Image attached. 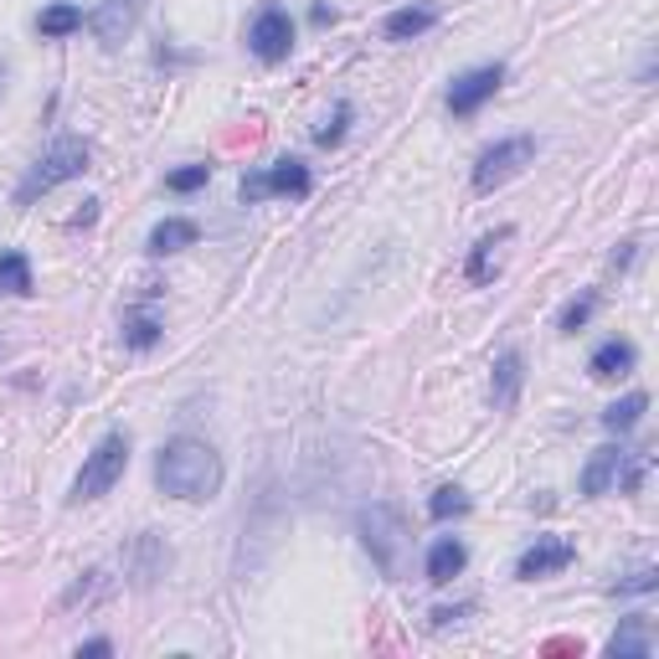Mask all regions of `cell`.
<instances>
[{
  "label": "cell",
  "instance_id": "1",
  "mask_svg": "<svg viewBox=\"0 0 659 659\" xmlns=\"http://www.w3.org/2000/svg\"><path fill=\"white\" fill-rule=\"evenodd\" d=\"M156 485L175 500H212L216 489H222V459H216V448L196 444V438H175V444L160 448L156 459Z\"/></svg>",
  "mask_w": 659,
  "mask_h": 659
},
{
  "label": "cell",
  "instance_id": "2",
  "mask_svg": "<svg viewBox=\"0 0 659 659\" xmlns=\"http://www.w3.org/2000/svg\"><path fill=\"white\" fill-rule=\"evenodd\" d=\"M83 171H88V145H83V139H58V145L37 160V171L16 186V207H32L37 196H47L52 186H62V181H73V175H83Z\"/></svg>",
  "mask_w": 659,
  "mask_h": 659
},
{
  "label": "cell",
  "instance_id": "3",
  "mask_svg": "<svg viewBox=\"0 0 659 659\" xmlns=\"http://www.w3.org/2000/svg\"><path fill=\"white\" fill-rule=\"evenodd\" d=\"M124 464H129V438H124V433H109V438L88 453L78 485H73V500H98V495H109V489L119 485Z\"/></svg>",
  "mask_w": 659,
  "mask_h": 659
},
{
  "label": "cell",
  "instance_id": "4",
  "mask_svg": "<svg viewBox=\"0 0 659 659\" xmlns=\"http://www.w3.org/2000/svg\"><path fill=\"white\" fill-rule=\"evenodd\" d=\"M531 160H536V139H531V135L500 139V145H495V150H485V156H480V165H474V191L489 196L495 186H505L510 175H521Z\"/></svg>",
  "mask_w": 659,
  "mask_h": 659
},
{
  "label": "cell",
  "instance_id": "5",
  "mask_svg": "<svg viewBox=\"0 0 659 659\" xmlns=\"http://www.w3.org/2000/svg\"><path fill=\"white\" fill-rule=\"evenodd\" d=\"M361 531H366V546H371V557L382 562V572L397 577V572H402V546H408V531L397 521V510H391V505L366 510V515H361Z\"/></svg>",
  "mask_w": 659,
  "mask_h": 659
},
{
  "label": "cell",
  "instance_id": "6",
  "mask_svg": "<svg viewBox=\"0 0 659 659\" xmlns=\"http://www.w3.org/2000/svg\"><path fill=\"white\" fill-rule=\"evenodd\" d=\"M572 562H577V546L567 542V536H536V546L515 562V577H521V582L557 577V572H567Z\"/></svg>",
  "mask_w": 659,
  "mask_h": 659
},
{
  "label": "cell",
  "instance_id": "7",
  "mask_svg": "<svg viewBox=\"0 0 659 659\" xmlns=\"http://www.w3.org/2000/svg\"><path fill=\"white\" fill-rule=\"evenodd\" d=\"M248 47L258 52L263 62H284L294 47V21L289 11H278V5H269V11H258V21H252L248 32Z\"/></svg>",
  "mask_w": 659,
  "mask_h": 659
},
{
  "label": "cell",
  "instance_id": "8",
  "mask_svg": "<svg viewBox=\"0 0 659 659\" xmlns=\"http://www.w3.org/2000/svg\"><path fill=\"white\" fill-rule=\"evenodd\" d=\"M500 83H505V67H500V62H489V67H474V73H464V78L448 88V109H453V114H474V109H480V103H485V98L495 94Z\"/></svg>",
  "mask_w": 659,
  "mask_h": 659
},
{
  "label": "cell",
  "instance_id": "9",
  "mask_svg": "<svg viewBox=\"0 0 659 659\" xmlns=\"http://www.w3.org/2000/svg\"><path fill=\"white\" fill-rule=\"evenodd\" d=\"M135 21H139V0H103L94 16H88V26H94L98 41L114 47V41H124V32H129Z\"/></svg>",
  "mask_w": 659,
  "mask_h": 659
},
{
  "label": "cell",
  "instance_id": "10",
  "mask_svg": "<svg viewBox=\"0 0 659 659\" xmlns=\"http://www.w3.org/2000/svg\"><path fill=\"white\" fill-rule=\"evenodd\" d=\"M464 562H469L464 542H453V536L433 542V551H427V582H433V587H444V582H453L459 572H464Z\"/></svg>",
  "mask_w": 659,
  "mask_h": 659
},
{
  "label": "cell",
  "instance_id": "11",
  "mask_svg": "<svg viewBox=\"0 0 659 659\" xmlns=\"http://www.w3.org/2000/svg\"><path fill=\"white\" fill-rule=\"evenodd\" d=\"M623 459H629V453H623V448H598V453H593V464L582 469V495H593V500H598V495H608V485H613V474H619V464Z\"/></svg>",
  "mask_w": 659,
  "mask_h": 659
},
{
  "label": "cell",
  "instance_id": "12",
  "mask_svg": "<svg viewBox=\"0 0 659 659\" xmlns=\"http://www.w3.org/2000/svg\"><path fill=\"white\" fill-rule=\"evenodd\" d=\"M587 371H593L598 382L629 376V371H634V346H629V340H608V346L593 350V361H587Z\"/></svg>",
  "mask_w": 659,
  "mask_h": 659
},
{
  "label": "cell",
  "instance_id": "13",
  "mask_svg": "<svg viewBox=\"0 0 659 659\" xmlns=\"http://www.w3.org/2000/svg\"><path fill=\"white\" fill-rule=\"evenodd\" d=\"M521 376H525V361L521 350H505L495 361V408H515V391H521Z\"/></svg>",
  "mask_w": 659,
  "mask_h": 659
},
{
  "label": "cell",
  "instance_id": "14",
  "mask_svg": "<svg viewBox=\"0 0 659 659\" xmlns=\"http://www.w3.org/2000/svg\"><path fill=\"white\" fill-rule=\"evenodd\" d=\"M196 237H201L196 222H186V216H165L156 233H150V252H181V248H191Z\"/></svg>",
  "mask_w": 659,
  "mask_h": 659
},
{
  "label": "cell",
  "instance_id": "15",
  "mask_svg": "<svg viewBox=\"0 0 659 659\" xmlns=\"http://www.w3.org/2000/svg\"><path fill=\"white\" fill-rule=\"evenodd\" d=\"M433 21H438V11H433V5H402V11H391V16H387V37L391 41L423 37Z\"/></svg>",
  "mask_w": 659,
  "mask_h": 659
},
{
  "label": "cell",
  "instance_id": "16",
  "mask_svg": "<svg viewBox=\"0 0 659 659\" xmlns=\"http://www.w3.org/2000/svg\"><path fill=\"white\" fill-rule=\"evenodd\" d=\"M644 629H649L644 619H629V623H623V634L608 639V655H613V659H644V655H649V634H644Z\"/></svg>",
  "mask_w": 659,
  "mask_h": 659
},
{
  "label": "cell",
  "instance_id": "17",
  "mask_svg": "<svg viewBox=\"0 0 659 659\" xmlns=\"http://www.w3.org/2000/svg\"><path fill=\"white\" fill-rule=\"evenodd\" d=\"M644 408H649V397H644V391H629L623 402H613V408L602 412V427H608V433H629V427L644 418Z\"/></svg>",
  "mask_w": 659,
  "mask_h": 659
},
{
  "label": "cell",
  "instance_id": "18",
  "mask_svg": "<svg viewBox=\"0 0 659 659\" xmlns=\"http://www.w3.org/2000/svg\"><path fill=\"white\" fill-rule=\"evenodd\" d=\"M0 294H32V263H26V252H0Z\"/></svg>",
  "mask_w": 659,
  "mask_h": 659
},
{
  "label": "cell",
  "instance_id": "19",
  "mask_svg": "<svg viewBox=\"0 0 659 659\" xmlns=\"http://www.w3.org/2000/svg\"><path fill=\"white\" fill-rule=\"evenodd\" d=\"M269 191H284V196H304L310 191V171L299 160H278L269 175Z\"/></svg>",
  "mask_w": 659,
  "mask_h": 659
},
{
  "label": "cell",
  "instance_id": "20",
  "mask_svg": "<svg viewBox=\"0 0 659 659\" xmlns=\"http://www.w3.org/2000/svg\"><path fill=\"white\" fill-rule=\"evenodd\" d=\"M37 26H41V37H67V32H78L83 26V11L78 5H47Z\"/></svg>",
  "mask_w": 659,
  "mask_h": 659
},
{
  "label": "cell",
  "instance_id": "21",
  "mask_svg": "<svg viewBox=\"0 0 659 659\" xmlns=\"http://www.w3.org/2000/svg\"><path fill=\"white\" fill-rule=\"evenodd\" d=\"M505 237H510V227H500V233H489L480 248H474V258H469V284H485L489 278V258H495V248H500Z\"/></svg>",
  "mask_w": 659,
  "mask_h": 659
},
{
  "label": "cell",
  "instance_id": "22",
  "mask_svg": "<svg viewBox=\"0 0 659 659\" xmlns=\"http://www.w3.org/2000/svg\"><path fill=\"white\" fill-rule=\"evenodd\" d=\"M464 510H469V495H464V489H453V485H444L438 495H433V500H427V515H433V521L464 515Z\"/></svg>",
  "mask_w": 659,
  "mask_h": 659
},
{
  "label": "cell",
  "instance_id": "23",
  "mask_svg": "<svg viewBox=\"0 0 659 659\" xmlns=\"http://www.w3.org/2000/svg\"><path fill=\"white\" fill-rule=\"evenodd\" d=\"M124 340L135 350H150L160 340V325L150 320V314H135V320H124Z\"/></svg>",
  "mask_w": 659,
  "mask_h": 659
},
{
  "label": "cell",
  "instance_id": "24",
  "mask_svg": "<svg viewBox=\"0 0 659 659\" xmlns=\"http://www.w3.org/2000/svg\"><path fill=\"white\" fill-rule=\"evenodd\" d=\"M593 310H598V294L587 289L582 299H572V304L562 310V330H567V335H577V330L587 325V314H593Z\"/></svg>",
  "mask_w": 659,
  "mask_h": 659
},
{
  "label": "cell",
  "instance_id": "25",
  "mask_svg": "<svg viewBox=\"0 0 659 659\" xmlns=\"http://www.w3.org/2000/svg\"><path fill=\"white\" fill-rule=\"evenodd\" d=\"M346 119H350V109H346V103H340V109H335V114H330L325 124L314 129V139H320V145H335V139L346 135Z\"/></svg>",
  "mask_w": 659,
  "mask_h": 659
},
{
  "label": "cell",
  "instance_id": "26",
  "mask_svg": "<svg viewBox=\"0 0 659 659\" xmlns=\"http://www.w3.org/2000/svg\"><path fill=\"white\" fill-rule=\"evenodd\" d=\"M207 165H186V171H175L171 175V191H196V186H207Z\"/></svg>",
  "mask_w": 659,
  "mask_h": 659
},
{
  "label": "cell",
  "instance_id": "27",
  "mask_svg": "<svg viewBox=\"0 0 659 659\" xmlns=\"http://www.w3.org/2000/svg\"><path fill=\"white\" fill-rule=\"evenodd\" d=\"M655 582H659V572H655V567H639L634 577H623V582H619V593H649Z\"/></svg>",
  "mask_w": 659,
  "mask_h": 659
},
{
  "label": "cell",
  "instance_id": "28",
  "mask_svg": "<svg viewBox=\"0 0 659 659\" xmlns=\"http://www.w3.org/2000/svg\"><path fill=\"white\" fill-rule=\"evenodd\" d=\"M243 196H248V201L269 196V175H248V181H243Z\"/></svg>",
  "mask_w": 659,
  "mask_h": 659
},
{
  "label": "cell",
  "instance_id": "29",
  "mask_svg": "<svg viewBox=\"0 0 659 659\" xmlns=\"http://www.w3.org/2000/svg\"><path fill=\"white\" fill-rule=\"evenodd\" d=\"M109 649H114V644H109V639H88V644H83V649H78V655H109Z\"/></svg>",
  "mask_w": 659,
  "mask_h": 659
},
{
  "label": "cell",
  "instance_id": "30",
  "mask_svg": "<svg viewBox=\"0 0 659 659\" xmlns=\"http://www.w3.org/2000/svg\"><path fill=\"white\" fill-rule=\"evenodd\" d=\"M0 83H5V67H0Z\"/></svg>",
  "mask_w": 659,
  "mask_h": 659
}]
</instances>
